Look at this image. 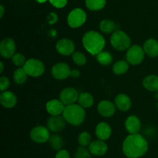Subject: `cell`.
Masks as SVG:
<instances>
[{"label":"cell","mask_w":158,"mask_h":158,"mask_svg":"<svg viewBox=\"0 0 158 158\" xmlns=\"http://www.w3.org/2000/svg\"><path fill=\"white\" fill-rule=\"evenodd\" d=\"M148 150V142L142 135L130 134L122 144V151L127 158H140Z\"/></svg>","instance_id":"1"},{"label":"cell","mask_w":158,"mask_h":158,"mask_svg":"<svg viewBox=\"0 0 158 158\" xmlns=\"http://www.w3.org/2000/svg\"><path fill=\"white\" fill-rule=\"evenodd\" d=\"M82 42L86 50L94 56L103 50L106 45V40L103 36L99 32L94 30L86 32L83 35Z\"/></svg>","instance_id":"2"},{"label":"cell","mask_w":158,"mask_h":158,"mask_svg":"<svg viewBox=\"0 0 158 158\" xmlns=\"http://www.w3.org/2000/svg\"><path fill=\"white\" fill-rule=\"evenodd\" d=\"M63 116L66 119V122L74 126H77L84 122L86 111L84 108L79 104H73L65 107Z\"/></svg>","instance_id":"3"},{"label":"cell","mask_w":158,"mask_h":158,"mask_svg":"<svg viewBox=\"0 0 158 158\" xmlns=\"http://www.w3.org/2000/svg\"><path fill=\"white\" fill-rule=\"evenodd\" d=\"M110 44L117 50H126L131 46V39L125 32L120 29H117L111 35Z\"/></svg>","instance_id":"4"},{"label":"cell","mask_w":158,"mask_h":158,"mask_svg":"<svg viewBox=\"0 0 158 158\" xmlns=\"http://www.w3.org/2000/svg\"><path fill=\"white\" fill-rule=\"evenodd\" d=\"M23 68L28 75L33 77H40L45 72L44 64L36 58L28 59Z\"/></svg>","instance_id":"5"},{"label":"cell","mask_w":158,"mask_h":158,"mask_svg":"<svg viewBox=\"0 0 158 158\" xmlns=\"http://www.w3.org/2000/svg\"><path fill=\"white\" fill-rule=\"evenodd\" d=\"M145 52L140 45H133L127 50L126 60L131 65H138L144 59Z\"/></svg>","instance_id":"6"},{"label":"cell","mask_w":158,"mask_h":158,"mask_svg":"<svg viewBox=\"0 0 158 158\" xmlns=\"http://www.w3.org/2000/svg\"><path fill=\"white\" fill-rule=\"evenodd\" d=\"M86 21V13L83 9L76 8L70 11L67 16V23L71 28H79Z\"/></svg>","instance_id":"7"},{"label":"cell","mask_w":158,"mask_h":158,"mask_svg":"<svg viewBox=\"0 0 158 158\" xmlns=\"http://www.w3.org/2000/svg\"><path fill=\"white\" fill-rule=\"evenodd\" d=\"M29 136L34 143L41 144L49 142L51 135L50 131L47 127L43 125H36L31 129Z\"/></svg>","instance_id":"8"},{"label":"cell","mask_w":158,"mask_h":158,"mask_svg":"<svg viewBox=\"0 0 158 158\" xmlns=\"http://www.w3.org/2000/svg\"><path fill=\"white\" fill-rule=\"evenodd\" d=\"M80 93L76 88L68 87L65 88L60 91L59 99L65 105H69L75 104L78 101Z\"/></svg>","instance_id":"9"},{"label":"cell","mask_w":158,"mask_h":158,"mask_svg":"<svg viewBox=\"0 0 158 158\" xmlns=\"http://www.w3.org/2000/svg\"><path fill=\"white\" fill-rule=\"evenodd\" d=\"M15 40L11 37L4 38L0 43V54L6 59L12 58V56L15 54Z\"/></svg>","instance_id":"10"},{"label":"cell","mask_w":158,"mask_h":158,"mask_svg":"<svg viewBox=\"0 0 158 158\" xmlns=\"http://www.w3.org/2000/svg\"><path fill=\"white\" fill-rule=\"evenodd\" d=\"M71 71L69 65L66 63L60 62L52 66L51 74L52 77L56 80H65L70 76Z\"/></svg>","instance_id":"11"},{"label":"cell","mask_w":158,"mask_h":158,"mask_svg":"<svg viewBox=\"0 0 158 158\" xmlns=\"http://www.w3.org/2000/svg\"><path fill=\"white\" fill-rule=\"evenodd\" d=\"M57 52L63 56L72 55L75 52L76 46L72 40L68 38L60 39L56 44Z\"/></svg>","instance_id":"12"},{"label":"cell","mask_w":158,"mask_h":158,"mask_svg":"<svg viewBox=\"0 0 158 158\" xmlns=\"http://www.w3.org/2000/svg\"><path fill=\"white\" fill-rule=\"evenodd\" d=\"M66 121L63 116H51L46 122V127L52 133H59L62 131L66 127Z\"/></svg>","instance_id":"13"},{"label":"cell","mask_w":158,"mask_h":158,"mask_svg":"<svg viewBox=\"0 0 158 158\" xmlns=\"http://www.w3.org/2000/svg\"><path fill=\"white\" fill-rule=\"evenodd\" d=\"M91 154L97 156H102L106 154L108 151V145L104 140L95 139L91 142L88 147Z\"/></svg>","instance_id":"14"},{"label":"cell","mask_w":158,"mask_h":158,"mask_svg":"<svg viewBox=\"0 0 158 158\" xmlns=\"http://www.w3.org/2000/svg\"><path fill=\"white\" fill-rule=\"evenodd\" d=\"M116 105L111 101L103 100L97 105V111L99 114L105 118L112 117L116 112Z\"/></svg>","instance_id":"15"},{"label":"cell","mask_w":158,"mask_h":158,"mask_svg":"<svg viewBox=\"0 0 158 158\" xmlns=\"http://www.w3.org/2000/svg\"><path fill=\"white\" fill-rule=\"evenodd\" d=\"M66 105L60 99H51L48 101L46 105V109L51 116L63 115Z\"/></svg>","instance_id":"16"},{"label":"cell","mask_w":158,"mask_h":158,"mask_svg":"<svg viewBox=\"0 0 158 158\" xmlns=\"http://www.w3.org/2000/svg\"><path fill=\"white\" fill-rule=\"evenodd\" d=\"M125 128L129 134H137L141 128V122L137 116H130L125 121Z\"/></svg>","instance_id":"17"},{"label":"cell","mask_w":158,"mask_h":158,"mask_svg":"<svg viewBox=\"0 0 158 158\" xmlns=\"http://www.w3.org/2000/svg\"><path fill=\"white\" fill-rule=\"evenodd\" d=\"M114 104L116 105V108L120 111L127 112L132 105V102L130 96L123 93H120L116 96Z\"/></svg>","instance_id":"18"},{"label":"cell","mask_w":158,"mask_h":158,"mask_svg":"<svg viewBox=\"0 0 158 158\" xmlns=\"http://www.w3.org/2000/svg\"><path fill=\"white\" fill-rule=\"evenodd\" d=\"M96 136L101 140H107L112 134V129L108 123L105 122H99L96 126Z\"/></svg>","instance_id":"19"},{"label":"cell","mask_w":158,"mask_h":158,"mask_svg":"<svg viewBox=\"0 0 158 158\" xmlns=\"http://www.w3.org/2000/svg\"><path fill=\"white\" fill-rule=\"evenodd\" d=\"M0 103L4 108H12L16 105L17 97L11 91H5L0 94Z\"/></svg>","instance_id":"20"},{"label":"cell","mask_w":158,"mask_h":158,"mask_svg":"<svg viewBox=\"0 0 158 158\" xmlns=\"http://www.w3.org/2000/svg\"><path fill=\"white\" fill-rule=\"evenodd\" d=\"M145 54L150 57H158V40L154 38L148 39L143 43Z\"/></svg>","instance_id":"21"},{"label":"cell","mask_w":158,"mask_h":158,"mask_svg":"<svg viewBox=\"0 0 158 158\" xmlns=\"http://www.w3.org/2000/svg\"><path fill=\"white\" fill-rule=\"evenodd\" d=\"M143 86L146 90L152 92L158 91V76L151 74L145 77L143 80Z\"/></svg>","instance_id":"22"},{"label":"cell","mask_w":158,"mask_h":158,"mask_svg":"<svg viewBox=\"0 0 158 158\" xmlns=\"http://www.w3.org/2000/svg\"><path fill=\"white\" fill-rule=\"evenodd\" d=\"M77 102H78L79 105H81L83 108H89L94 103V96L90 93L87 92V91H83V92L80 93V95H79L78 101Z\"/></svg>","instance_id":"23"},{"label":"cell","mask_w":158,"mask_h":158,"mask_svg":"<svg viewBox=\"0 0 158 158\" xmlns=\"http://www.w3.org/2000/svg\"><path fill=\"white\" fill-rule=\"evenodd\" d=\"M129 69V63L127 60H120L114 64L112 67L113 72L116 75H122L127 73Z\"/></svg>","instance_id":"24"},{"label":"cell","mask_w":158,"mask_h":158,"mask_svg":"<svg viewBox=\"0 0 158 158\" xmlns=\"http://www.w3.org/2000/svg\"><path fill=\"white\" fill-rule=\"evenodd\" d=\"M99 27H100L101 32L106 34L113 33L114 31L117 30L116 29V27H117L116 23L113 20H107V19L102 20L99 24Z\"/></svg>","instance_id":"25"},{"label":"cell","mask_w":158,"mask_h":158,"mask_svg":"<svg viewBox=\"0 0 158 158\" xmlns=\"http://www.w3.org/2000/svg\"><path fill=\"white\" fill-rule=\"evenodd\" d=\"M49 143L51 148L57 152L63 148L65 142L63 138L60 135H52L49 138Z\"/></svg>","instance_id":"26"},{"label":"cell","mask_w":158,"mask_h":158,"mask_svg":"<svg viewBox=\"0 0 158 158\" xmlns=\"http://www.w3.org/2000/svg\"><path fill=\"white\" fill-rule=\"evenodd\" d=\"M96 58L98 63L103 66H108V65L111 64V63L114 60V57L113 55L106 50H102L101 52L99 53L98 54L96 55Z\"/></svg>","instance_id":"27"},{"label":"cell","mask_w":158,"mask_h":158,"mask_svg":"<svg viewBox=\"0 0 158 158\" xmlns=\"http://www.w3.org/2000/svg\"><path fill=\"white\" fill-rule=\"evenodd\" d=\"M28 74L23 68H18L13 73V81L16 85H21L26 82Z\"/></svg>","instance_id":"28"},{"label":"cell","mask_w":158,"mask_h":158,"mask_svg":"<svg viewBox=\"0 0 158 158\" xmlns=\"http://www.w3.org/2000/svg\"><path fill=\"white\" fill-rule=\"evenodd\" d=\"M86 6L91 11H99L106 6V0H86Z\"/></svg>","instance_id":"29"},{"label":"cell","mask_w":158,"mask_h":158,"mask_svg":"<svg viewBox=\"0 0 158 158\" xmlns=\"http://www.w3.org/2000/svg\"><path fill=\"white\" fill-rule=\"evenodd\" d=\"M77 141H78L79 145L81 146V147H89V144L92 142V136H91L90 133L86 131L82 132L79 134Z\"/></svg>","instance_id":"30"},{"label":"cell","mask_w":158,"mask_h":158,"mask_svg":"<svg viewBox=\"0 0 158 158\" xmlns=\"http://www.w3.org/2000/svg\"><path fill=\"white\" fill-rule=\"evenodd\" d=\"M73 61L78 66H83L86 64V57L83 52L76 51L72 54Z\"/></svg>","instance_id":"31"},{"label":"cell","mask_w":158,"mask_h":158,"mask_svg":"<svg viewBox=\"0 0 158 158\" xmlns=\"http://www.w3.org/2000/svg\"><path fill=\"white\" fill-rule=\"evenodd\" d=\"M91 153L86 147L80 146L73 154L74 158H91Z\"/></svg>","instance_id":"32"},{"label":"cell","mask_w":158,"mask_h":158,"mask_svg":"<svg viewBox=\"0 0 158 158\" xmlns=\"http://www.w3.org/2000/svg\"><path fill=\"white\" fill-rule=\"evenodd\" d=\"M11 59H12V62L13 63V64L18 68L24 66L26 60H27L26 59V57L21 53H15Z\"/></svg>","instance_id":"33"},{"label":"cell","mask_w":158,"mask_h":158,"mask_svg":"<svg viewBox=\"0 0 158 158\" xmlns=\"http://www.w3.org/2000/svg\"><path fill=\"white\" fill-rule=\"evenodd\" d=\"M9 85H10V81H9V77H6V76H2V77H0V91L2 92L5 91H7Z\"/></svg>","instance_id":"34"},{"label":"cell","mask_w":158,"mask_h":158,"mask_svg":"<svg viewBox=\"0 0 158 158\" xmlns=\"http://www.w3.org/2000/svg\"><path fill=\"white\" fill-rule=\"evenodd\" d=\"M49 1L54 7L57 9H61L66 6L68 0H49Z\"/></svg>","instance_id":"35"},{"label":"cell","mask_w":158,"mask_h":158,"mask_svg":"<svg viewBox=\"0 0 158 158\" xmlns=\"http://www.w3.org/2000/svg\"><path fill=\"white\" fill-rule=\"evenodd\" d=\"M46 19H47V22L49 24H55V23L58 21V15H57V14L55 13V12H49V13L48 14Z\"/></svg>","instance_id":"36"},{"label":"cell","mask_w":158,"mask_h":158,"mask_svg":"<svg viewBox=\"0 0 158 158\" xmlns=\"http://www.w3.org/2000/svg\"><path fill=\"white\" fill-rule=\"evenodd\" d=\"M55 158H70V155L69 153L65 149H62V150L57 151L56 153Z\"/></svg>","instance_id":"37"},{"label":"cell","mask_w":158,"mask_h":158,"mask_svg":"<svg viewBox=\"0 0 158 158\" xmlns=\"http://www.w3.org/2000/svg\"><path fill=\"white\" fill-rule=\"evenodd\" d=\"M70 76L73 78H78L80 76V71L78 69H73L71 71Z\"/></svg>","instance_id":"38"},{"label":"cell","mask_w":158,"mask_h":158,"mask_svg":"<svg viewBox=\"0 0 158 158\" xmlns=\"http://www.w3.org/2000/svg\"><path fill=\"white\" fill-rule=\"evenodd\" d=\"M4 12H5L4 7H3L2 5H1V6H0V18H2L3 15H4Z\"/></svg>","instance_id":"39"},{"label":"cell","mask_w":158,"mask_h":158,"mask_svg":"<svg viewBox=\"0 0 158 158\" xmlns=\"http://www.w3.org/2000/svg\"><path fill=\"white\" fill-rule=\"evenodd\" d=\"M3 70H4V64L2 61H1L0 62V73H2Z\"/></svg>","instance_id":"40"},{"label":"cell","mask_w":158,"mask_h":158,"mask_svg":"<svg viewBox=\"0 0 158 158\" xmlns=\"http://www.w3.org/2000/svg\"><path fill=\"white\" fill-rule=\"evenodd\" d=\"M35 1L39 3H45L46 1H48V0H35Z\"/></svg>","instance_id":"41"},{"label":"cell","mask_w":158,"mask_h":158,"mask_svg":"<svg viewBox=\"0 0 158 158\" xmlns=\"http://www.w3.org/2000/svg\"><path fill=\"white\" fill-rule=\"evenodd\" d=\"M154 97H155L156 99H157V100H158V91L154 92Z\"/></svg>","instance_id":"42"},{"label":"cell","mask_w":158,"mask_h":158,"mask_svg":"<svg viewBox=\"0 0 158 158\" xmlns=\"http://www.w3.org/2000/svg\"><path fill=\"white\" fill-rule=\"evenodd\" d=\"M156 108H157L158 109V102H157V103H156Z\"/></svg>","instance_id":"43"}]
</instances>
